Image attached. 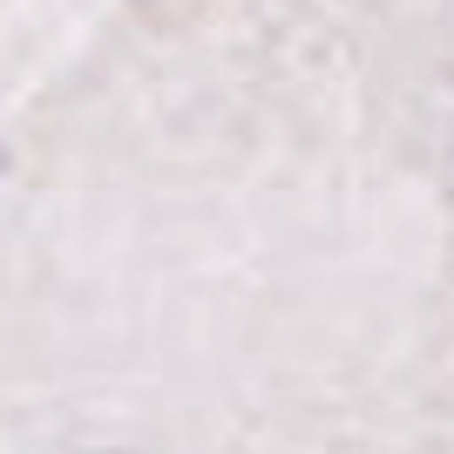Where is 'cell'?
Here are the masks:
<instances>
[{"mask_svg":"<svg viewBox=\"0 0 454 454\" xmlns=\"http://www.w3.org/2000/svg\"><path fill=\"white\" fill-rule=\"evenodd\" d=\"M102 14L109 0H0V143Z\"/></svg>","mask_w":454,"mask_h":454,"instance_id":"6da1fadb","label":"cell"}]
</instances>
